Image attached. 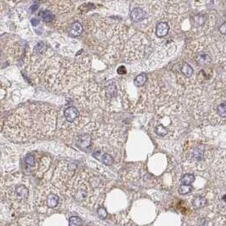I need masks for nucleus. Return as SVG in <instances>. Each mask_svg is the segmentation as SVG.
Listing matches in <instances>:
<instances>
[{
	"label": "nucleus",
	"mask_w": 226,
	"mask_h": 226,
	"mask_svg": "<svg viewBox=\"0 0 226 226\" xmlns=\"http://www.w3.org/2000/svg\"><path fill=\"white\" fill-rule=\"evenodd\" d=\"M58 113L45 104L22 106L9 116L3 132L9 140L22 143L53 135L57 128Z\"/></svg>",
	"instance_id": "f03ea898"
},
{
	"label": "nucleus",
	"mask_w": 226,
	"mask_h": 226,
	"mask_svg": "<svg viewBox=\"0 0 226 226\" xmlns=\"http://www.w3.org/2000/svg\"><path fill=\"white\" fill-rule=\"evenodd\" d=\"M184 158L188 164L192 165L195 169H204L213 161V152L205 145H197L189 149L184 153Z\"/></svg>",
	"instance_id": "6e6552de"
},
{
	"label": "nucleus",
	"mask_w": 226,
	"mask_h": 226,
	"mask_svg": "<svg viewBox=\"0 0 226 226\" xmlns=\"http://www.w3.org/2000/svg\"><path fill=\"white\" fill-rule=\"evenodd\" d=\"M68 95L77 106L88 111L104 106L108 102L105 88L95 83H85L76 86L70 90Z\"/></svg>",
	"instance_id": "423d86ee"
},
{
	"label": "nucleus",
	"mask_w": 226,
	"mask_h": 226,
	"mask_svg": "<svg viewBox=\"0 0 226 226\" xmlns=\"http://www.w3.org/2000/svg\"><path fill=\"white\" fill-rule=\"evenodd\" d=\"M5 54L7 55V59L9 62L16 61L19 56H20L21 48L18 40L16 39H9L5 46Z\"/></svg>",
	"instance_id": "9b49d317"
},
{
	"label": "nucleus",
	"mask_w": 226,
	"mask_h": 226,
	"mask_svg": "<svg viewBox=\"0 0 226 226\" xmlns=\"http://www.w3.org/2000/svg\"><path fill=\"white\" fill-rule=\"evenodd\" d=\"M81 224V218L78 217H72L69 219V225L77 226Z\"/></svg>",
	"instance_id": "a878e982"
},
{
	"label": "nucleus",
	"mask_w": 226,
	"mask_h": 226,
	"mask_svg": "<svg viewBox=\"0 0 226 226\" xmlns=\"http://www.w3.org/2000/svg\"><path fill=\"white\" fill-rule=\"evenodd\" d=\"M225 1H226V0H225Z\"/></svg>",
	"instance_id": "2f4dec72"
},
{
	"label": "nucleus",
	"mask_w": 226,
	"mask_h": 226,
	"mask_svg": "<svg viewBox=\"0 0 226 226\" xmlns=\"http://www.w3.org/2000/svg\"><path fill=\"white\" fill-rule=\"evenodd\" d=\"M37 218L31 216V215H27L26 217H23L19 219V224L20 225H39V223L36 222Z\"/></svg>",
	"instance_id": "f3484780"
},
{
	"label": "nucleus",
	"mask_w": 226,
	"mask_h": 226,
	"mask_svg": "<svg viewBox=\"0 0 226 226\" xmlns=\"http://www.w3.org/2000/svg\"><path fill=\"white\" fill-rule=\"evenodd\" d=\"M194 21H195V24L196 26H202L204 23V19L202 16H195Z\"/></svg>",
	"instance_id": "bb28decb"
},
{
	"label": "nucleus",
	"mask_w": 226,
	"mask_h": 226,
	"mask_svg": "<svg viewBox=\"0 0 226 226\" xmlns=\"http://www.w3.org/2000/svg\"><path fill=\"white\" fill-rule=\"evenodd\" d=\"M51 159L47 156H40L37 152H30L25 157L26 173L42 177L50 167Z\"/></svg>",
	"instance_id": "9d476101"
},
{
	"label": "nucleus",
	"mask_w": 226,
	"mask_h": 226,
	"mask_svg": "<svg viewBox=\"0 0 226 226\" xmlns=\"http://www.w3.org/2000/svg\"><path fill=\"white\" fill-rule=\"evenodd\" d=\"M124 144L121 128L114 125H100L93 132L92 156L105 166H112L120 161Z\"/></svg>",
	"instance_id": "7ed1b4c3"
},
{
	"label": "nucleus",
	"mask_w": 226,
	"mask_h": 226,
	"mask_svg": "<svg viewBox=\"0 0 226 226\" xmlns=\"http://www.w3.org/2000/svg\"><path fill=\"white\" fill-rule=\"evenodd\" d=\"M196 61L200 65H207L211 62V58L209 57L208 54H200L199 56L196 59Z\"/></svg>",
	"instance_id": "412c9836"
},
{
	"label": "nucleus",
	"mask_w": 226,
	"mask_h": 226,
	"mask_svg": "<svg viewBox=\"0 0 226 226\" xmlns=\"http://www.w3.org/2000/svg\"><path fill=\"white\" fill-rule=\"evenodd\" d=\"M146 81H147V75L145 73H141L138 75L134 79V84L137 87H142L146 84Z\"/></svg>",
	"instance_id": "aec40b11"
},
{
	"label": "nucleus",
	"mask_w": 226,
	"mask_h": 226,
	"mask_svg": "<svg viewBox=\"0 0 226 226\" xmlns=\"http://www.w3.org/2000/svg\"><path fill=\"white\" fill-rule=\"evenodd\" d=\"M126 72L127 69L124 65H121V66H119L118 68H117V73L120 74V75H123V74H125Z\"/></svg>",
	"instance_id": "c85d7f7f"
},
{
	"label": "nucleus",
	"mask_w": 226,
	"mask_h": 226,
	"mask_svg": "<svg viewBox=\"0 0 226 226\" xmlns=\"http://www.w3.org/2000/svg\"><path fill=\"white\" fill-rule=\"evenodd\" d=\"M97 213L100 219H106L107 217V212L104 207H100L97 209Z\"/></svg>",
	"instance_id": "393cba45"
},
{
	"label": "nucleus",
	"mask_w": 226,
	"mask_h": 226,
	"mask_svg": "<svg viewBox=\"0 0 226 226\" xmlns=\"http://www.w3.org/2000/svg\"><path fill=\"white\" fill-rule=\"evenodd\" d=\"M90 66L88 57H60L43 41L36 43L26 57L27 72L32 82L55 94L68 92L86 80Z\"/></svg>",
	"instance_id": "f257e3e1"
},
{
	"label": "nucleus",
	"mask_w": 226,
	"mask_h": 226,
	"mask_svg": "<svg viewBox=\"0 0 226 226\" xmlns=\"http://www.w3.org/2000/svg\"><path fill=\"white\" fill-rule=\"evenodd\" d=\"M13 213H26L35 209V195L30 182L17 172L9 177L4 195Z\"/></svg>",
	"instance_id": "39448f33"
},
{
	"label": "nucleus",
	"mask_w": 226,
	"mask_h": 226,
	"mask_svg": "<svg viewBox=\"0 0 226 226\" xmlns=\"http://www.w3.org/2000/svg\"><path fill=\"white\" fill-rule=\"evenodd\" d=\"M193 206L196 208H201V207H203L206 206L207 204V200L206 198H204L202 196H198L196 197L194 201H193Z\"/></svg>",
	"instance_id": "4be33fe9"
},
{
	"label": "nucleus",
	"mask_w": 226,
	"mask_h": 226,
	"mask_svg": "<svg viewBox=\"0 0 226 226\" xmlns=\"http://www.w3.org/2000/svg\"><path fill=\"white\" fill-rule=\"evenodd\" d=\"M31 23H32V25L34 26V27H36V26H38L39 23V20H37V19H32L31 20Z\"/></svg>",
	"instance_id": "c756f323"
},
{
	"label": "nucleus",
	"mask_w": 226,
	"mask_h": 226,
	"mask_svg": "<svg viewBox=\"0 0 226 226\" xmlns=\"http://www.w3.org/2000/svg\"><path fill=\"white\" fill-rule=\"evenodd\" d=\"M106 187V181L94 172L77 170L61 193L83 206H93Z\"/></svg>",
	"instance_id": "20e7f679"
},
{
	"label": "nucleus",
	"mask_w": 226,
	"mask_h": 226,
	"mask_svg": "<svg viewBox=\"0 0 226 226\" xmlns=\"http://www.w3.org/2000/svg\"><path fill=\"white\" fill-rule=\"evenodd\" d=\"M169 31V26L167 22H159L157 25L156 34L158 38H162L167 36Z\"/></svg>",
	"instance_id": "dca6fc26"
},
{
	"label": "nucleus",
	"mask_w": 226,
	"mask_h": 226,
	"mask_svg": "<svg viewBox=\"0 0 226 226\" xmlns=\"http://www.w3.org/2000/svg\"><path fill=\"white\" fill-rule=\"evenodd\" d=\"M83 32V26L78 21H74L67 27V33L72 37H78Z\"/></svg>",
	"instance_id": "4468645a"
},
{
	"label": "nucleus",
	"mask_w": 226,
	"mask_h": 226,
	"mask_svg": "<svg viewBox=\"0 0 226 226\" xmlns=\"http://www.w3.org/2000/svg\"><path fill=\"white\" fill-rule=\"evenodd\" d=\"M145 17H146V13L141 8H135L131 11L130 19L134 22H139L143 19H145Z\"/></svg>",
	"instance_id": "2eb2a0df"
},
{
	"label": "nucleus",
	"mask_w": 226,
	"mask_h": 226,
	"mask_svg": "<svg viewBox=\"0 0 226 226\" xmlns=\"http://www.w3.org/2000/svg\"><path fill=\"white\" fill-rule=\"evenodd\" d=\"M77 170L78 168L74 162L69 161H60L53 173L52 184L61 192L66 184L77 172Z\"/></svg>",
	"instance_id": "1a4fd4ad"
},
{
	"label": "nucleus",
	"mask_w": 226,
	"mask_h": 226,
	"mask_svg": "<svg viewBox=\"0 0 226 226\" xmlns=\"http://www.w3.org/2000/svg\"><path fill=\"white\" fill-rule=\"evenodd\" d=\"M61 191L50 183H43L36 190L35 209L40 213L51 214L61 207L64 202Z\"/></svg>",
	"instance_id": "0eeeda50"
},
{
	"label": "nucleus",
	"mask_w": 226,
	"mask_h": 226,
	"mask_svg": "<svg viewBox=\"0 0 226 226\" xmlns=\"http://www.w3.org/2000/svg\"><path fill=\"white\" fill-rule=\"evenodd\" d=\"M195 180V176L191 173H185L181 178V183L184 184H191Z\"/></svg>",
	"instance_id": "5701e85b"
},
{
	"label": "nucleus",
	"mask_w": 226,
	"mask_h": 226,
	"mask_svg": "<svg viewBox=\"0 0 226 226\" xmlns=\"http://www.w3.org/2000/svg\"><path fill=\"white\" fill-rule=\"evenodd\" d=\"M192 191V187L190 184H182V185H180V187L179 188V193L181 195H186L188 193Z\"/></svg>",
	"instance_id": "b1692460"
},
{
	"label": "nucleus",
	"mask_w": 226,
	"mask_h": 226,
	"mask_svg": "<svg viewBox=\"0 0 226 226\" xmlns=\"http://www.w3.org/2000/svg\"><path fill=\"white\" fill-rule=\"evenodd\" d=\"M219 32L222 35L226 36V22L223 23L220 27H219Z\"/></svg>",
	"instance_id": "cd10ccee"
},
{
	"label": "nucleus",
	"mask_w": 226,
	"mask_h": 226,
	"mask_svg": "<svg viewBox=\"0 0 226 226\" xmlns=\"http://www.w3.org/2000/svg\"><path fill=\"white\" fill-rule=\"evenodd\" d=\"M40 15V17L42 18V20L43 21H45L47 23H50V22H52L54 19V15L53 12L51 11L50 9H44L39 13Z\"/></svg>",
	"instance_id": "6ab92c4d"
},
{
	"label": "nucleus",
	"mask_w": 226,
	"mask_h": 226,
	"mask_svg": "<svg viewBox=\"0 0 226 226\" xmlns=\"http://www.w3.org/2000/svg\"><path fill=\"white\" fill-rule=\"evenodd\" d=\"M4 94H5V91H4V89L1 86H0V99L2 98V97H4Z\"/></svg>",
	"instance_id": "7c9ffc66"
},
{
	"label": "nucleus",
	"mask_w": 226,
	"mask_h": 226,
	"mask_svg": "<svg viewBox=\"0 0 226 226\" xmlns=\"http://www.w3.org/2000/svg\"><path fill=\"white\" fill-rule=\"evenodd\" d=\"M213 169L216 174L222 180L226 182V151L220 150L217 153V157L213 162Z\"/></svg>",
	"instance_id": "f8f14e48"
},
{
	"label": "nucleus",
	"mask_w": 226,
	"mask_h": 226,
	"mask_svg": "<svg viewBox=\"0 0 226 226\" xmlns=\"http://www.w3.org/2000/svg\"><path fill=\"white\" fill-rule=\"evenodd\" d=\"M104 88H105V92H106V95L107 98L108 102L117 96L118 90H117V85L115 80L109 81L106 84V86L104 87Z\"/></svg>",
	"instance_id": "ddd939ff"
},
{
	"label": "nucleus",
	"mask_w": 226,
	"mask_h": 226,
	"mask_svg": "<svg viewBox=\"0 0 226 226\" xmlns=\"http://www.w3.org/2000/svg\"><path fill=\"white\" fill-rule=\"evenodd\" d=\"M180 71L182 74L184 75V77L189 79H191L193 77V74H194V70L192 68V66L188 63H184V65L181 66Z\"/></svg>",
	"instance_id": "a211bd4d"
}]
</instances>
